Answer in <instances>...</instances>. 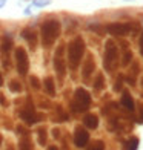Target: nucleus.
Here are the masks:
<instances>
[{
	"mask_svg": "<svg viewBox=\"0 0 143 150\" xmlns=\"http://www.w3.org/2000/svg\"><path fill=\"white\" fill-rule=\"evenodd\" d=\"M103 66L108 74H112L119 66V47L115 46L112 40H108L105 45V58H103Z\"/></svg>",
	"mask_w": 143,
	"mask_h": 150,
	"instance_id": "obj_3",
	"label": "nucleus"
},
{
	"mask_svg": "<svg viewBox=\"0 0 143 150\" xmlns=\"http://www.w3.org/2000/svg\"><path fill=\"white\" fill-rule=\"evenodd\" d=\"M131 60H132V52L126 51V54H125V60H123V66H126Z\"/></svg>",
	"mask_w": 143,
	"mask_h": 150,
	"instance_id": "obj_22",
	"label": "nucleus"
},
{
	"mask_svg": "<svg viewBox=\"0 0 143 150\" xmlns=\"http://www.w3.org/2000/svg\"><path fill=\"white\" fill-rule=\"evenodd\" d=\"M95 71V63H94V60L91 57H88V60L85 61V64H83V77L85 78H89V75Z\"/></svg>",
	"mask_w": 143,
	"mask_h": 150,
	"instance_id": "obj_13",
	"label": "nucleus"
},
{
	"mask_svg": "<svg viewBox=\"0 0 143 150\" xmlns=\"http://www.w3.org/2000/svg\"><path fill=\"white\" fill-rule=\"evenodd\" d=\"M140 52L143 55V32H142V37H140Z\"/></svg>",
	"mask_w": 143,
	"mask_h": 150,
	"instance_id": "obj_23",
	"label": "nucleus"
},
{
	"mask_svg": "<svg viewBox=\"0 0 143 150\" xmlns=\"http://www.w3.org/2000/svg\"><path fill=\"white\" fill-rule=\"evenodd\" d=\"M6 2H8V0H0V8H3V6L6 5Z\"/></svg>",
	"mask_w": 143,
	"mask_h": 150,
	"instance_id": "obj_24",
	"label": "nucleus"
},
{
	"mask_svg": "<svg viewBox=\"0 0 143 150\" xmlns=\"http://www.w3.org/2000/svg\"><path fill=\"white\" fill-rule=\"evenodd\" d=\"M29 80H31V86L34 87V89H40V83H39L37 77H31Z\"/></svg>",
	"mask_w": 143,
	"mask_h": 150,
	"instance_id": "obj_21",
	"label": "nucleus"
},
{
	"mask_svg": "<svg viewBox=\"0 0 143 150\" xmlns=\"http://www.w3.org/2000/svg\"><path fill=\"white\" fill-rule=\"evenodd\" d=\"M43 86H45V91L49 97H54V95H56V83H54L52 77H46L45 81H43Z\"/></svg>",
	"mask_w": 143,
	"mask_h": 150,
	"instance_id": "obj_12",
	"label": "nucleus"
},
{
	"mask_svg": "<svg viewBox=\"0 0 143 150\" xmlns=\"http://www.w3.org/2000/svg\"><path fill=\"white\" fill-rule=\"evenodd\" d=\"M9 91L11 92H22V84H20L19 81L12 80L11 83H9Z\"/></svg>",
	"mask_w": 143,
	"mask_h": 150,
	"instance_id": "obj_17",
	"label": "nucleus"
},
{
	"mask_svg": "<svg viewBox=\"0 0 143 150\" xmlns=\"http://www.w3.org/2000/svg\"><path fill=\"white\" fill-rule=\"evenodd\" d=\"M20 118H22L28 126H32V124H36V122L40 121V117L37 115L36 112V109H34V106H26L22 112H20Z\"/></svg>",
	"mask_w": 143,
	"mask_h": 150,
	"instance_id": "obj_7",
	"label": "nucleus"
},
{
	"mask_svg": "<svg viewBox=\"0 0 143 150\" xmlns=\"http://www.w3.org/2000/svg\"><path fill=\"white\" fill-rule=\"evenodd\" d=\"M137 144H139V139L137 138H132L126 142V147H132V149H137Z\"/></svg>",
	"mask_w": 143,
	"mask_h": 150,
	"instance_id": "obj_20",
	"label": "nucleus"
},
{
	"mask_svg": "<svg viewBox=\"0 0 143 150\" xmlns=\"http://www.w3.org/2000/svg\"><path fill=\"white\" fill-rule=\"evenodd\" d=\"M83 124L88 127V129H97L99 126V117L97 115H94V113H89V115H86L85 120H83Z\"/></svg>",
	"mask_w": 143,
	"mask_h": 150,
	"instance_id": "obj_11",
	"label": "nucleus"
},
{
	"mask_svg": "<svg viewBox=\"0 0 143 150\" xmlns=\"http://www.w3.org/2000/svg\"><path fill=\"white\" fill-rule=\"evenodd\" d=\"M106 31L111 35H126L131 31V23H111L106 26Z\"/></svg>",
	"mask_w": 143,
	"mask_h": 150,
	"instance_id": "obj_8",
	"label": "nucleus"
},
{
	"mask_svg": "<svg viewBox=\"0 0 143 150\" xmlns=\"http://www.w3.org/2000/svg\"><path fill=\"white\" fill-rule=\"evenodd\" d=\"M88 142H89V133L85 129H82L80 126L76 127V132H74V144L77 147H85Z\"/></svg>",
	"mask_w": 143,
	"mask_h": 150,
	"instance_id": "obj_9",
	"label": "nucleus"
},
{
	"mask_svg": "<svg viewBox=\"0 0 143 150\" xmlns=\"http://www.w3.org/2000/svg\"><path fill=\"white\" fill-rule=\"evenodd\" d=\"M0 144H2V135H0Z\"/></svg>",
	"mask_w": 143,
	"mask_h": 150,
	"instance_id": "obj_26",
	"label": "nucleus"
},
{
	"mask_svg": "<svg viewBox=\"0 0 143 150\" xmlns=\"http://www.w3.org/2000/svg\"><path fill=\"white\" fill-rule=\"evenodd\" d=\"M63 52H65V46H59L56 54H54V69H56L57 75L60 80L65 78V74H66V63H65V57H63Z\"/></svg>",
	"mask_w": 143,
	"mask_h": 150,
	"instance_id": "obj_6",
	"label": "nucleus"
},
{
	"mask_svg": "<svg viewBox=\"0 0 143 150\" xmlns=\"http://www.w3.org/2000/svg\"><path fill=\"white\" fill-rule=\"evenodd\" d=\"M3 84V77H2V72H0V86Z\"/></svg>",
	"mask_w": 143,
	"mask_h": 150,
	"instance_id": "obj_25",
	"label": "nucleus"
},
{
	"mask_svg": "<svg viewBox=\"0 0 143 150\" xmlns=\"http://www.w3.org/2000/svg\"><path fill=\"white\" fill-rule=\"evenodd\" d=\"M39 142L42 146L46 144V130H45V129H40V130H39Z\"/></svg>",
	"mask_w": 143,
	"mask_h": 150,
	"instance_id": "obj_18",
	"label": "nucleus"
},
{
	"mask_svg": "<svg viewBox=\"0 0 143 150\" xmlns=\"http://www.w3.org/2000/svg\"><path fill=\"white\" fill-rule=\"evenodd\" d=\"M22 37L28 42V45L32 47V49H36V46H37V42H39V38H37V34L34 32L32 29H29V28H26V29H23L22 31Z\"/></svg>",
	"mask_w": 143,
	"mask_h": 150,
	"instance_id": "obj_10",
	"label": "nucleus"
},
{
	"mask_svg": "<svg viewBox=\"0 0 143 150\" xmlns=\"http://www.w3.org/2000/svg\"><path fill=\"white\" fill-rule=\"evenodd\" d=\"M91 106V95L83 87H79L74 93V100L71 103V107L74 112H85Z\"/></svg>",
	"mask_w": 143,
	"mask_h": 150,
	"instance_id": "obj_4",
	"label": "nucleus"
},
{
	"mask_svg": "<svg viewBox=\"0 0 143 150\" xmlns=\"http://www.w3.org/2000/svg\"><path fill=\"white\" fill-rule=\"evenodd\" d=\"M85 55V40L82 37L72 38L68 45V64L72 71H76L80 66Z\"/></svg>",
	"mask_w": 143,
	"mask_h": 150,
	"instance_id": "obj_1",
	"label": "nucleus"
},
{
	"mask_svg": "<svg viewBox=\"0 0 143 150\" xmlns=\"http://www.w3.org/2000/svg\"><path fill=\"white\" fill-rule=\"evenodd\" d=\"M11 46H12V38L9 35H5L3 42H2V51L3 52H9L11 51Z\"/></svg>",
	"mask_w": 143,
	"mask_h": 150,
	"instance_id": "obj_15",
	"label": "nucleus"
},
{
	"mask_svg": "<svg viewBox=\"0 0 143 150\" xmlns=\"http://www.w3.org/2000/svg\"><path fill=\"white\" fill-rule=\"evenodd\" d=\"M60 35V22L59 20H46L40 28L42 45L45 47H51Z\"/></svg>",
	"mask_w": 143,
	"mask_h": 150,
	"instance_id": "obj_2",
	"label": "nucleus"
},
{
	"mask_svg": "<svg viewBox=\"0 0 143 150\" xmlns=\"http://www.w3.org/2000/svg\"><path fill=\"white\" fill-rule=\"evenodd\" d=\"M51 3V0H34L32 5L34 6H39V8H42V6H46V5H49Z\"/></svg>",
	"mask_w": 143,
	"mask_h": 150,
	"instance_id": "obj_19",
	"label": "nucleus"
},
{
	"mask_svg": "<svg viewBox=\"0 0 143 150\" xmlns=\"http://www.w3.org/2000/svg\"><path fill=\"white\" fill-rule=\"evenodd\" d=\"M103 74H99L97 75V78H95V81H94V89L95 91H102L103 89Z\"/></svg>",
	"mask_w": 143,
	"mask_h": 150,
	"instance_id": "obj_16",
	"label": "nucleus"
},
{
	"mask_svg": "<svg viewBox=\"0 0 143 150\" xmlns=\"http://www.w3.org/2000/svg\"><path fill=\"white\" fill-rule=\"evenodd\" d=\"M14 58H16V66H17V72L25 77L29 71V58H28V54L23 47H17L16 52H14Z\"/></svg>",
	"mask_w": 143,
	"mask_h": 150,
	"instance_id": "obj_5",
	"label": "nucleus"
},
{
	"mask_svg": "<svg viewBox=\"0 0 143 150\" xmlns=\"http://www.w3.org/2000/svg\"><path fill=\"white\" fill-rule=\"evenodd\" d=\"M122 104H123V107H126L128 110H134V100L128 92H125L122 95Z\"/></svg>",
	"mask_w": 143,
	"mask_h": 150,
	"instance_id": "obj_14",
	"label": "nucleus"
}]
</instances>
